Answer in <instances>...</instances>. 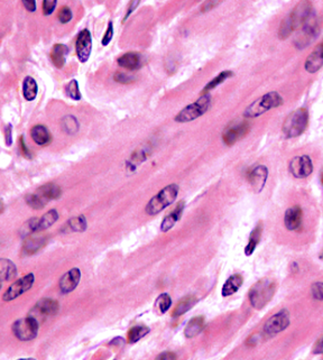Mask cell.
Segmentation results:
<instances>
[{
  "instance_id": "6da1fadb",
  "label": "cell",
  "mask_w": 323,
  "mask_h": 360,
  "mask_svg": "<svg viewBox=\"0 0 323 360\" xmlns=\"http://www.w3.org/2000/svg\"><path fill=\"white\" fill-rule=\"evenodd\" d=\"M313 12L314 10H313L312 2L310 0H301L290 12V15L286 16L280 22L278 28L280 40H286L292 35L294 30L301 28Z\"/></svg>"
},
{
  "instance_id": "7a4b0ae2",
  "label": "cell",
  "mask_w": 323,
  "mask_h": 360,
  "mask_svg": "<svg viewBox=\"0 0 323 360\" xmlns=\"http://www.w3.org/2000/svg\"><path fill=\"white\" fill-rule=\"evenodd\" d=\"M276 292V283L270 278H262L252 285L249 290V302L256 310H262L267 306Z\"/></svg>"
},
{
  "instance_id": "3957f363",
  "label": "cell",
  "mask_w": 323,
  "mask_h": 360,
  "mask_svg": "<svg viewBox=\"0 0 323 360\" xmlns=\"http://www.w3.org/2000/svg\"><path fill=\"white\" fill-rule=\"evenodd\" d=\"M283 102L284 100L278 92H268V94H265L260 98L254 101L252 104H249L246 110H244V117L257 118L272 109L280 107V106L283 104Z\"/></svg>"
},
{
  "instance_id": "277c9868",
  "label": "cell",
  "mask_w": 323,
  "mask_h": 360,
  "mask_svg": "<svg viewBox=\"0 0 323 360\" xmlns=\"http://www.w3.org/2000/svg\"><path fill=\"white\" fill-rule=\"evenodd\" d=\"M178 190L180 188L178 184H170V186L162 188L158 194L152 198L150 202L147 203L145 208L146 214L148 216H155L163 211L165 208L172 204L176 200Z\"/></svg>"
},
{
  "instance_id": "5b68a950",
  "label": "cell",
  "mask_w": 323,
  "mask_h": 360,
  "mask_svg": "<svg viewBox=\"0 0 323 360\" xmlns=\"http://www.w3.org/2000/svg\"><path fill=\"white\" fill-rule=\"evenodd\" d=\"M308 124V112L306 108H298L286 117L282 132L285 138L301 136L306 130Z\"/></svg>"
},
{
  "instance_id": "8992f818",
  "label": "cell",
  "mask_w": 323,
  "mask_h": 360,
  "mask_svg": "<svg viewBox=\"0 0 323 360\" xmlns=\"http://www.w3.org/2000/svg\"><path fill=\"white\" fill-rule=\"evenodd\" d=\"M211 100V96L209 94H203L194 102H192L186 106V108H183L181 112L175 116L174 120L180 124H186L200 118L210 109Z\"/></svg>"
},
{
  "instance_id": "52a82bcc",
  "label": "cell",
  "mask_w": 323,
  "mask_h": 360,
  "mask_svg": "<svg viewBox=\"0 0 323 360\" xmlns=\"http://www.w3.org/2000/svg\"><path fill=\"white\" fill-rule=\"evenodd\" d=\"M300 30H301V32H300L298 36L295 40L294 44L298 50H303L308 48L320 34L319 20H318L314 12L308 18Z\"/></svg>"
},
{
  "instance_id": "ba28073f",
  "label": "cell",
  "mask_w": 323,
  "mask_h": 360,
  "mask_svg": "<svg viewBox=\"0 0 323 360\" xmlns=\"http://www.w3.org/2000/svg\"><path fill=\"white\" fill-rule=\"evenodd\" d=\"M40 323L33 316H27L17 320L12 326L14 334L20 341H30L36 338L38 332Z\"/></svg>"
},
{
  "instance_id": "9c48e42d",
  "label": "cell",
  "mask_w": 323,
  "mask_h": 360,
  "mask_svg": "<svg viewBox=\"0 0 323 360\" xmlns=\"http://www.w3.org/2000/svg\"><path fill=\"white\" fill-rule=\"evenodd\" d=\"M58 302L52 298H42L35 304L33 310L30 311V316H33L34 319L42 323L44 320L48 319V316H55L58 312Z\"/></svg>"
},
{
  "instance_id": "30bf717a",
  "label": "cell",
  "mask_w": 323,
  "mask_h": 360,
  "mask_svg": "<svg viewBox=\"0 0 323 360\" xmlns=\"http://www.w3.org/2000/svg\"><path fill=\"white\" fill-rule=\"evenodd\" d=\"M290 326V313L288 310H282L270 316L264 326V334L268 336H274L284 331Z\"/></svg>"
},
{
  "instance_id": "8fae6325",
  "label": "cell",
  "mask_w": 323,
  "mask_h": 360,
  "mask_svg": "<svg viewBox=\"0 0 323 360\" xmlns=\"http://www.w3.org/2000/svg\"><path fill=\"white\" fill-rule=\"evenodd\" d=\"M34 282H35V276L32 273L25 275L22 278L17 280L15 283L9 286L8 290H6V293L4 294L2 300L4 302H10L12 300L17 298L18 296H20L22 294H24L27 292V290H30L32 288V286H33Z\"/></svg>"
},
{
  "instance_id": "7c38bea8",
  "label": "cell",
  "mask_w": 323,
  "mask_h": 360,
  "mask_svg": "<svg viewBox=\"0 0 323 360\" xmlns=\"http://www.w3.org/2000/svg\"><path fill=\"white\" fill-rule=\"evenodd\" d=\"M290 173L296 178H306L313 172V163L310 156H296L290 162Z\"/></svg>"
},
{
  "instance_id": "4fadbf2b",
  "label": "cell",
  "mask_w": 323,
  "mask_h": 360,
  "mask_svg": "<svg viewBox=\"0 0 323 360\" xmlns=\"http://www.w3.org/2000/svg\"><path fill=\"white\" fill-rule=\"evenodd\" d=\"M92 50V38L89 30H82L76 40V56L81 63H86L90 58Z\"/></svg>"
},
{
  "instance_id": "5bb4252c",
  "label": "cell",
  "mask_w": 323,
  "mask_h": 360,
  "mask_svg": "<svg viewBox=\"0 0 323 360\" xmlns=\"http://www.w3.org/2000/svg\"><path fill=\"white\" fill-rule=\"evenodd\" d=\"M249 124L246 122H242L238 124L229 126L222 134V140L227 146H232L234 144L242 140L249 132Z\"/></svg>"
},
{
  "instance_id": "9a60e30c",
  "label": "cell",
  "mask_w": 323,
  "mask_h": 360,
  "mask_svg": "<svg viewBox=\"0 0 323 360\" xmlns=\"http://www.w3.org/2000/svg\"><path fill=\"white\" fill-rule=\"evenodd\" d=\"M267 178H268V168L265 165H258L249 170L247 174L248 182L256 193L262 192V188H265Z\"/></svg>"
},
{
  "instance_id": "2e32d148",
  "label": "cell",
  "mask_w": 323,
  "mask_h": 360,
  "mask_svg": "<svg viewBox=\"0 0 323 360\" xmlns=\"http://www.w3.org/2000/svg\"><path fill=\"white\" fill-rule=\"evenodd\" d=\"M323 66V40H321L318 44L314 50L308 55L304 63V68L308 73L314 74V73L319 72Z\"/></svg>"
},
{
  "instance_id": "e0dca14e",
  "label": "cell",
  "mask_w": 323,
  "mask_h": 360,
  "mask_svg": "<svg viewBox=\"0 0 323 360\" xmlns=\"http://www.w3.org/2000/svg\"><path fill=\"white\" fill-rule=\"evenodd\" d=\"M303 222V211L301 206H294L286 210L284 216V224L290 232H298L301 229Z\"/></svg>"
},
{
  "instance_id": "ac0fdd59",
  "label": "cell",
  "mask_w": 323,
  "mask_h": 360,
  "mask_svg": "<svg viewBox=\"0 0 323 360\" xmlns=\"http://www.w3.org/2000/svg\"><path fill=\"white\" fill-rule=\"evenodd\" d=\"M81 272L79 268H72L64 274L60 280V290L63 294L71 293L80 283Z\"/></svg>"
},
{
  "instance_id": "d6986e66",
  "label": "cell",
  "mask_w": 323,
  "mask_h": 360,
  "mask_svg": "<svg viewBox=\"0 0 323 360\" xmlns=\"http://www.w3.org/2000/svg\"><path fill=\"white\" fill-rule=\"evenodd\" d=\"M184 206H186V203H184V201L178 202V206H175V209L172 212H170V214L165 216L160 224L162 232H168V230H170L174 227V224H176L180 219H181L182 214L184 211Z\"/></svg>"
},
{
  "instance_id": "ffe728a7",
  "label": "cell",
  "mask_w": 323,
  "mask_h": 360,
  "mask_svg": "<svg viewBox=\"0 0 323 360\" xmlns=\"http://www.w3.org/2000/svg\"><path fill=\"white\" fill-rule=\"evenodd\" d=\"M117 62H118L119 66L126 68V70H129V71L138 70V68H140L142 64L140 55L135 52L124 53L117 60Z\"/></svg>"
},
{
  "instance_id": "44dd1931",
  "label": "cell",
  "mask_w": 323,
  "mask_h": 360,
  "mask_svg": "<svg viewBox=\"0 0 323 360\" xmlns=\"http://www.w3.org/2000/svg\"><path fill=\"white\" fill-rule=\"evenodd\" d=\"M36 193H38L42 199L48 203V201L58 199V198L62 194V191H61V188L56 186V184L48 183V184H44V186L38 188Z\"/></svg>"
},
{
  "instance_id": "7402d4cb",
  "label": "cell",
  "mask_w": 323,
  "mask_h": 360,
  "mask_svg": "<svg viewBox=\"0 0 323 360\" xmlns=\"http://www.w3.org/2000/svg\"><path fill=\"white\" fill-rule=\"evenodd\" d=\"M68 54V48L66 45L55 44L53 46L52 50H50V60H52L54 66L58 68H62L64 66H66Z\"/></svg>"
},
{
  "instance_id": "603a6c76",
  "label": "cell",
  "mask_w": 323,
  "mask_h": 360,
  "mask_svg": "<svg viewBox=\"0 0 323 360\" xmlns=\"http://www.w3.org/2000/svg\"><path fill=\"white\" fill-rule=\"evenodd\" d=\"M30 136L33 138V140L38 145L45 146L48 145L52 140V136H50V132L48 129L46 128L43 124H36L30 130Z\"/></svg>"
},
{
  "instance_id": "cb8c5ba5",
  "label": "cell",
  "mask_w": 323,
  "mask_h": 360,
  "mask_svg": "<svg viewBox=\"0 0 323 360\" xmlns=\"http://www.w3.org/2000/svg\"><path fill=\"white\" fill-rule=\"evenodd\" d=\"M242 283H244V278L242 275H239V274L232 275L227 280L224 282V284L222 286V290H221V294H222V296H224V298L230 296V295L234 294L239 288H240Z\"/></svg>"
},
{
  "instance_id": "d4e9b609",
  "label": "cell",
  "mask_w": 323,
  "mask_h": 360,
  "mask_svg": "<svg viewBox=\"0 0 323 360\" xmlns=\"http://www.w3.org/2000/svg\"><path fill=\"white\" fill-rule=\"evenodd\" d=\"M17 275V267L12 260L0 258V283L4 280H10Z\"/></svg>"
},
{
  "instance_id": "484cf974",
  "label": "cell",
  "mask_w": 323,
  "mask_h": 360,
  "mask_svg": "<svg viewBox=\"0 0 323 360\" xmlns=\"http://www.w3.org/2000/svg\"><path fill=\"white\" fill-rule=\"evenodd\" d=\"M262 232V224L260 222L255 228H254V230L250 234V237H249L247 246H246V248H244V255L250 256L252 254L255 252L256 247L258 246V244H260V242Z\"/></svg>"
},
{
  "instance_id": "4316f807",
  "label": "cell",
  "mask_w": 323,
  "mask_h": 360,
  "mask_svg": "<svg viewBox=\"0 0 323 360\" xmlns=\"http://www.w3.org/2000/svg\"><path fill=\"white\" fill-rule=\"evenodd\" d=\"M204 324V319L202 316L193 318L186 324V329H184V334H186V338H194L203 330Z\"/></svg>"
},
{
  "instance_id": "83f0119b",
  "label": "cell",
  "mask_w": 323,
  "mask_h": 360,
  "mask_svg": "<svg viewBox=\"0 0 323 360\" xmlns=\"http://www.w3.org/2000/svg\"><path fill=\"white\" fill-rule=\"evenodd\" d=\"M196 298L194 295H188V296L183 298L181 301L178 303V306H175L174 311H173V316L178 318L183 316L184 313H186L188 311H190L191 308L194 306V304L196 303Z\"/></svg>"
},
{
  "instance_id": "f1b7e54d",
  "label": "cell",
  "mask_w": 323,
  "mask_h": 360,
  "mask_svg": "<svg viewBox=\"0 0 323 360\" xmlns=\"http://www.w3.org/2000/svg\"><path fill=\"white\" fill-rule=\"evenodd\" d=\"M38 83L32 76H26L24 83H22V96L27 101L35 100L36 96H38Z\"/></svg>"
},
{
  "instance_id": "f546056e",
  "label": "cell",
  "mask_w": 323,
  "mask_h": 360,
  "mask_svg": "<svg viewBox=\"0 0 323 360\" xmlns=\"http://www.w3.org/2000/svg\"><path fill=\"white\" fill-rule=\"evenodd\" d=\"M232 76H234V72H232V71L227 70V71L220 72L218 76H214V79H212L209 83H208V84H206L204 88H203L202 94H209V92H210L211 90L216 89V86H219L220 84H222V83H224V81H227L228 79H230V78H232Z\"/></svg>"
},
{
  "instance_id": "4dcf8cb0",
  "label": "cell",
  "mask_w": 323,
  "mask_h": 360,
  "mask_svg": "<svg viewBox=\"0 0 323 360\" xmlns=\"http://www.w3.org/2000/svg\"><path fill=\"white\" fill-rule=\"evenodd\" d=\"M58 219V214L56 210H50L48 212L42 216L40 219H38V232H42V230H45L56 222Z\"/></svg>"
},
{
  "instance_id": "1f68e13d",
  "label": "cell",
  "mask_w": 323,
  "mask_h": 360,
  "mask_svg": "<svg viewBox=\"0 0 323 360\" xmlns=\"http://www.w3.org/2000/svg\"><path fill=\"white\" fill-rule=\"evenodd\" d=\"M150 332V329L145 326H136L132 328L128 332L127 340L129 344H135L138 340H140L142 336H145Z\"/></svg>"
},
{
  "instance_id": "d6a6232c",
  "label": "cell",
  "mask_w": 323,
  "mask_h": 360,
  "mask_svg": "<svg viewBox=\"0 0 323 360\" xmlns=\"http://www.w3.org/2000/svg\"><path fill=\"white\" fill-rule=\"evenodd\" d=\"M66 228L73 232H83L86 229V220L84 216H78L68 221Z\"/></svg>"
},
{
  "instance_id": "836d02e7",
  "label": "cell",
  "mask_w": 323,
  "mask_h": 360,
  "mask_svg": "<svg viewBox=\"0 0 323 360\" xmlns=\"http://www.w3.org/2000/svg\"><path fill=\"white\" fill-rule=\"evenodd\" d=\"M62 128L66 134L73 135V134L79 130V122H78L76 117L66 116L62 119Z\"/></svg>"
},
{
  "instance_id": "e575fe53",
  "label": "cell",
  "mask_w": 323,
  "mask_h": 360,
  "mask_svg": "<svg viewBox=\"0 0 323 360\" xmlns=\"http://www.w3.org/2000/svg\"><path fill=\"white\" fill-rule=\"evenodd\" d=\"M66 94L68 98H71L72 100H76V101L81 100L82 96L80 92L79 83H78L76 80H71L70 82H68V84L66 86Z\"/></svg>"
},
{
  "instance_id": "d590c367",
  "label": "cell",
  "mask_w": 323,
  "mask_h": 360,
  "mask_svg": "<svg viewBox=\"0 0 323 360\" xmlns=\"http://www.w3.org/2000/svg\"><path fill=\"white\" fill-rule=\"evenodd\" d=\"M26 203L28 204L32 209L35 210H40L46 206V202L42 199V198L38 194V193H32V194L26 196L25 198Z\"/></svg>"
},
{
  "instance_id": "8d00e7d4",
  "label": "cell",
  "mask_w": 323,
  "mask_h": 360,
  "mask_svg": "<svg viewBox=\"0 0 323 360\" xmlns=\"http://www.w3.org/2000/svg\"><path fill=\"white\" fill-rule=\"evenodd\" d=\"M170 306H172V300H170L168 294H166V293L162 294V295H160L158 298L156 300V308H158V311H160V313H162V314H164V313L168 312Z\"/></svg>"
},
{
  "instance_id": "74e56055",
  "label": "cell",
  "mask_w": 323,
  "mask_h": 360,
  "mask_svg": "<svg viewBox=\"0 0 323 360\" xmlns=\"http://www.w3.org/2000/svg\"><path fill=\"white\" fill-rule=\"evenodd\" d=\"M44 244V239H32L25 242L24 250L28 254H34Z\"/></svg>"
},
{
  "instance_id": "f35d334b",
  "label": "cell",
  "mask_w": 323,
  "mask_h": 360,
  "mask_svg": "<svg viewBox=\"0 0 323 360\" xmlns=\"http://www.w3.org/2000/svg\"><path fill=\"white\" fill-rule=\"evenodd\" d=\"M72 18H73L72 10L68 6H64L60 9L58 20L61 24H68V22H70L72 20Z\"/></svg>"
},
{
  "instance_id": "ab89813d",
  "label": "cell",
  "mask_w": 323,
  "mask_h": 360,
  "mask_svg": "<svg viewBox=\"0 0 323 360\" xmlns=\"http://www.w3.org/2000/svg\"><path fill=\"white\" fill-rule=\"evenodd\" d=\"M114 80L120 83V84H130V83L135 82V76H129V74H126V73L124 72H117L116 74L114 76Z\"/></svg>"
},
{
  "instance_id": "60d3db41",
  "label": "cell",
  "mask_w": 323,
  "mask_h": 360,
  "mask_svg": "<svg viewBox=\"0 0 323 360\" xmlns=\"http://www.w3.org/2000/svg\"><path fill=\"white\" fill-rule=\"evenodd\" d=\"M311 295L313 298L323 301V283L322 282H316V283L311 286Z\"/></svg>"
},
{
  "instance_id": "b9f144b4",
  "label": "cell",
  "mask_w": 323,
  "mask_h": 360,
  "mask_svg": "<svg viewBox=\"0 0 323 360\" xmlns=\"http://www.w3.org/2000/svg\"><path fill=\"white\" fill-rule=\"evenodd\" d=\"M58 0H43V14L45 16H50L54 12L56 8Z\"/></svg>"
},
{
  "instance_id": "7bdbcfd3",
  "label": "cell",
  "mask_w": 323,
  "mask_h": 360,
  "mask_svg": "<svg viewBox=\"0 0 323 360\" xmlns=\"http://www.w3.org/2000/svg\"><path fill=\"white\" fill-rule=\"evenodd\" d=\"M112 38H114V24H112V22H109L107 30H106L102 40H101V44H102L104 46H107L110 42H112Z\"/></svg>"
},
{
  "instance_id": "ee69618b",
  "label": "cell",
  "mask_w": 323,
  "mask_h": 360,
  "mask_svg": "<svg viewBox=\"0 0 323 360\" xmlns=\"http://www.w3.org/2000/svg\"><path fill=\"white\" fill-rule=\"evenodd\" d=\"M140 0H130V2H129V4H128L126 15H124L122 22H126V20H128L129 16H130L136 10V8L138 7V4H140Z\"/></svg>"
},
{
  "instance_id": "f6af8a7d",
  "label": "cell",
  "mask_w": 323,
  "mask_h": 360,
  "mask_svg": "<svg viewBox=\"0 0 323 360\" xmlns=\"http://www.w3.org/2000/svg\"><path fill=\"white\" fill-rule=\"evenodd\" d=\"M22 2L27 12H36V8H38V6H36V0H22Z\"/></svg>"
},
{
  "instance_id": "bcb514c9",
  "label": "cell",
  "mask_w": 323,
  "mask_h": 360,
  "mask_svg": "<svg viewBox=\"0 0 323 360\" xmlns=\"http://www.w3.org/2000/svg\"><path fill=\"white\" fill-rule=\"evenodd\" d=\"M12 124H7V127L4 128V140H6L7 146H10L12 144Z\"/></svg>"
},
{
  "instance_id": "7dc6e473",
  "label": "cell",
  "mask_w": 323,
  "mask_h": 360,
  "mask_svg": "<svg viewBox=\"0 0 323 360\" xmlns=\"http://www.w3.org/2000/svg\"><path fill=\"white\" fill-rule=\"evenodd\" d=\"M20 150H22V156H25L26 158L30 160V158H32V153H30V150H28V147H27V146H26V144H25V140H24V137H20Z\"/></svg>"
},
{
  "instance_id": "c3c4849f",
  "label": "cell",
  "mask_w": 323,
  "mask_h": 360,
  "mask_svg": "<svg viewBox=\"0 0 323 360\" xmlns=\"http://www.w3.org/2000/svg\"><path fill=\"white\" fill-rule=\"evenodd\" d=\"M313 354H323V336L316 341V344L313 348Z\"/></svg>"
},
{
  "instance_id": "681fc988",
  "label": "cell",
  "mask_w": 323,
  "mask_h": 360,
  "mask_svg": "<svg viewBox=\"0 0 323 360\" xmlns=\"http://www.w3.org/2000/svg\"><path fill=\"white\" fill-rule=\"evenodd\" d=\"M219 0H208V2L203 4L202 7V12H209L210 9H212L214 7L216 6V4H218Z\"/></svg>"
},
{
  "instance_id": "f907efd6",
  "label": "cell",
  "mask_w": 323,
  "mask_h": 360,
  "mask_svg": "<svg viewBox=\"0 0 323 360\" xmlns=\"http://www.w3.org/2000/svg\"><path fill=\"white\" fill-rule=\"evenodd\" d=\"M176 358V354L173 352H163L158 356V359H175Z\"/></svg>"
},
{
  "instance_id": "816d5d0a",
  "label": "cell",
  "mask_w": 323,
  "mask_h": 360,
  "mask_svg": "<svg viewBox=\"0 0 323 360\" xmlns=\"http://www.w3.org/2000/svg\"><path fill=\"white\" fill-rule=\"evenodd\" d=\"M321 183H322V186H323V170L321 172Z\"/></svg>"
},
{
  "instance_id": "f5cc1de1",
  "label": "cell",
  "mask_w": 323,
  "mask_h": 360,
  "mask_svg": "<svg viewBox=\"0 0 323 360\" xmlns=\"http://www.w3.org/2000/svg\"><path fill=\"white\" fill-rule=\"evenodd\" d=\"M2 210V200H0V211Z\"/></svg>"
},
{
  "instance_id": "db71d44e",
  "label": "cell",
  "mask_w": 323,
  "mask_h": 360,
  "mask_svg": "<svg viewBox=\"0 0 323 360\" xmlns=\"http://www.w3.org/2000/svg\"><path fill=\"white\" fill-rule=\"evenodd\" d=\"M320 258H322V260H323V252L321 254V256H320Z\"/></svg>"
},
{
  "instance_id": "11a10c76",
  "label": "cell",
  "mask_w": 323,
  "mask_h": 360,
  "mask_svg": "<svg viewBox=\"0 0 323 360\" xmlns=\"http://www.w3.org/2000/svg\"><path fill=\"white\" fill-rule=\"evenodd\" d=\"M0 290H2V283H0Z\"/></svg>"
}]
</instances>
